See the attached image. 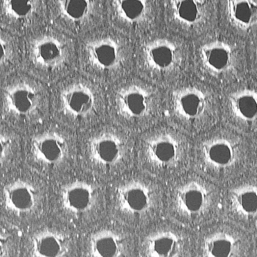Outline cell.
Here are the masks:
<instances>
[{
    "instance_id": "cell-4",
    "label": "cell",
    "mask_w": 257,
    "mask_h": 257,
    "mask_svg": "<svg viewBox=\"0 0 257 257\" xmlns=\"http://www.w3.org/2000/svg\"><path fill=\"white\" fill-rule=\"evenodd\" d=\"M141 57L148 71L160 75H169L177 71L184 59L181 45L166 37L147 41L141 49Z\"/></svg>"
},
{
    "instance_id": "cell-29",
    "label": "cell",
    "mask_w": 257,
    "mask_h": 257,
    "mask_svg": "<svg viewBox=\"0 0 257 257\" xmlns=\"http://www.w3.org/2000/svg\"><path fill=\"white\" fill-rule=\"evenodd\" d=\"M1 43L2 47L1 63L2 65L9 59L12 50L9 43L6 40V38H4L3 40L1 38Z\"/></svg>"
},
{
    "instance_id": "cell-6",
    "label": "cell",
    "mask_w": 257,
    "mask_h": 257,
    "mask_svg": "<svg viewBox=\"0 0 257 257\" xmlns=\"http://www.w3.org/2000/svg\"><path fill=\"white\" fill-rule=\"evenodd\" d=\"M29 52L30 60L37 68L49 71L64 66L70 56L67 42L52 33L34 38L30 43Z\"/></svg>"
},
{
    "instance_id": "cell-1",
    "label": "cell",
    "mask_w": 257,
    "mask_h": 257,
    "mask_svg": "<svg viewBox=\"0 0 257 257\" xmlns=\"http://www.w3.org/2000/svg\"><path fill=\"white\" fill-rule=\"evenodd\" d=\"M143 157L149 166L159 170L174 169L182 162L186 153V141L170 128L155 131L143 140Z\"/></svg>"
},
{
    "instance_id": "cell-14",
    "label": "cell",
    "mask_w": 257,
    "mask_h": 257,
    "mask_svg": "<svg viewBox=\"0 0 257 257\" xmlns=\"http://www.w3.org/2000/svg\"><path fill=\"white\" fill-rule=\"evenodd\" d=\"M2 198L6 210L19 216L33 213L42 201L41 194L35 185L23 179L6 184L3 188Z\"/></svg>"
},
{
    "instance_id": "cell-16",
    "label": "cell",
    "mask_w": 257,
    "mask_h": 257,
    "mask_svg": "<svg viewBox=\"0 0 257 257\" xmlns=\"http://www.w3.org/2000/svg\"><path fill=\"white\" fill-rule=\"evenodd\" d=\"M30 147L33 159L36 162L47 166L61 165L69 154L67 140L55 131H45L34 136Z\"/></svg>"
},
{
    "instance_id": "cell-21",
    "label": "cell",
    "mask_w": 257,
    "mask_h": 257,
    "mask_svg": "<svg viewBox=\"0 0 257 257\" xmlns=\"http://www.w3.org/2000/svg\"><path fill=\"white\" fill-rule=\"evenodd\" d=\"M111 7L120 22L131 26L149 23L155 12L153 2L148 0H115L111 2Z\"/></svg>"
},
{
    "instance_id": "cell-8",
    "label": "cell",
    "mask_w": 257,
    "mask_h": 257,
    "mask_svg": "<svg viewBox=\"0 0 257 257\" xmlns=\"http://www.w3.org/2000/svg\"><path fill=\"white\" fill-rule=\"evenodd\" d=\"M90 159L95 164L115 167L124 163L128 155L126 139L119 133L104 131L92 136L87 143Z\"/></svg>"
},
{
    "instance_id": "cell-10",
    "label": "cell",
    "mask_w": 257,
    "mask_h": 257,
    "mask_svg": "<svg viewBox=\"0 0 257 257\" xmlns=\"http://www.w3.org/2000/svg\"><path fill=\"white\" fill-rule=\"evenodd\" d=\"M3 100L4 111L9 115L29 117L39 112L42 96L39 88L32 81L16 80L4 88Z\"/></svg>"
},
{
    "instance_id": "cell-3",
    "label": "cell",
    "mask_w": 257,
    "mask_h": 257,
    "mask_svg": "<svg viewBox=\"0 0 257 257\" xmlns=\"http://www.w3.org/2000/svg\"><path fill=\"white\" fill-rule=\"evenodd\" d=\"M214 199L212 187L197 178L187 179L173 191L172 205L175 211L186 218L203 215L211 207Z\"/></svg>"
},
{
    "instance_id": "cell-22",
    "label": "cell",
    "mask_w": 257,
    "mask_h": 257,
    "mask_svg": "<svg viewBox=\"0 0 257 257\" xmlns=\"http://www.w3.org/2000/svg\"><path fill=\"white\" fill-rule=\"evenodd\" d=\"M227 104L230 113L238 121L257 123V91L251 88L234 91L228 96Z\"/></svg>"
},
{
    "instance_id": "cell-30",
    "label": "cell",
    "mask_w": 257,
    "mask_h": 257,
    "mask_svg": "<svg viewBox=\"0 0 257 257\" xmlns=\"http://www.w3.org/2000/svg\"><path fill=\"white\" fill-rule=\"evenodd\" d=\"M255 57H256V61H257V48H256V51H255Z\"/></svg>"
},
{
    "instance_id": "cell-27",
    "label": "cell",
    "mask_w": 257,
    "mask_h": 257,
    "mask_svg": "<svg viewBox=\"0 0 257 257\" xmlns=\"http://www.w3.org/2000/svg\"><path fill=\"white\" fill-rule=\"evenodd\" d=\"M40 2L38 1H1V12L6 18L20 21L33 16L38 10Z\"/></svg>"
},
{
    "instance_id": "cell-13",
    "label": "cell",
    "mask_w": 257,
    "mask_h": 257,
    "mask_svg": "<svg viewBox=\"0 0 257 257\" xmlns=\"http://www.w3.org/2000/svg\"><path fill=\"white\" fill-rule=\"evenodd\" d=\"M198 56L203 69L214 76L228 74L234 68L237 61L235 49L231 44L220 40H212L201 45Z\"/></svg>"
},
{
    "instance_id": "cell-2",
    "label": "cell",
    "mask_w": 257,
    "mask_h": 257,
    "mask_svg": "<svg viewBox=\"0 0 257 257\" xmlns=\"http://www.w3.org/2000/svg\"><path fill=\"white\" fill-rule=\"evenodd\" d=\"M116 207L123 214L143 216L157 206L158 191L151 182L137 177L125 180L115 189Z\"/></svg>"
},
{
    "instance_id": "cell-28",
    "label": "cell",
    "mask_w": 257,
    "mask_h": 257,
    "mask_svg": "<svg viewBox=\"0 0 257 257\" xmlns=\"http://www.w3.org/2000/svg\"><path fill=\"white\" fill-rule=\"evenodd\" d=\"M1 161L2 166L9 157L12 150V141L11 138L6 135H1Z\"/></svg>"
},
{
    "instance_id": "cell-24",
    "label": "cell",
    "mask_w": 257,
    "mask_h": 257,
    "mask_svg": "<svg viewBox=\"0 0 257 257\" xmlns=\"http://www.w3.org/2000/svg\"><path fill=\"white\" fill-rule=\"evenodd\" d=\"M229 200L232 210L238 216L257 217V183H244L233 187Z\"/></svg>"
},
{
    "instance_id": "cell-23",
    "label": "cell",
    "mask_w": 257,
    "mask_h": 257,
    "mask_svg": "<svg viewBox=\"0 0 257 257\" xmlns=\"http://www.w3.org/2000/svg\"><path fill=\"white\" fill-rule=\"evenodd\" d=\"M201 250L203 257H237L240 242L232 233L218 230L205 237Z\"/></svg>"
},
{
    "instance_id": "cell-12",
    "label": "cell",
    "mask_w": 257,
    "mask_h": 257,
    "mask_svg": "<svg viewBox=\"0 0 257 257\" xmlns=\"http://www.w3.org/2000/svg\"><path fill=\"white\" fill-rule=\"evenodd\" d=\"M59 104L62 112L71 118H85L96 106V94L92 86L83 81L66 86L60 92Z\"/></svg>"
},
{
    "instance_id": "cell-20",
    "label": "cell",
    "mask_w": 257,
    "mask_h": 257,
    "mask_svg": "<svg viewBox=\"0 0 257 257\" xmlns=\"http://www.w3.org/2000/svg\"><path fill=\"white\" fill-rule=\"evenodd\" d=\"M87 249L90 257H125L126 244L120 233L103 228L90 235Z\"/></svg>"
},
{
    "instance_id": "cell-17",
    "label": "cell",
    "mask_w": 257,
    "mask_h": 257,
    "mask_svg": "<svg viewBox=\"0 0 257 257\" xmlns=\"http://www.w3.org/2000/svg\"><path fill=\"white\" fill-rule=\"evenodd\" d=\"M168 15L177 26L193 31L204 24L210 16L208 1L173 0L167 3Z\"/></svg>"
},
{
    "instance_id": "cell-7",
    "label": "cell",
    "mask_w": 257,
    "mask_h": 257,
    "mask_svg": "<svg viewBox=\"0 0 257 257\" xmlns=\"http://www.w3.org/2000/svg\"><path fill=\"white\" fill-rule=\"evenodd\" d=\"M241 146L230 137L216 135L204 140L199 145V158L207 168L224 171L232 168L239 161Z\"/></svg>"
},
{
    "instance_id": "cell-15",
    "label": "cell",
    "mask_w": 257,
    "mask_h": 257,
    "mask_svg": "<svg viewBox=\"0 0 257 257\" xmlns=\"http://www.w3.org/2000/svg\"><path fill=\"white\" fill-rule=\"evenodd\" d=\"M59 195L63 209L75 216L90 213L98 200L96 187L84 180H76L65 184L61 188Z\"/></svg>"
},
{
    "instance_id": "cell-9",
    "label": "cell",
    "mask_w": 257,
    "mask_h": 257,
    "mask_svg": "<svg viewBox=\"0 0 257 257\" xmlns=\"http://www.w3.org/2000/svg\"><path fill=\"white\" fill-rule=\"evenodd\" d=\"M210 100L206 91L196 85H185L174 89L171 95L173 114L187 123L202 120L208 113Z\"/></svg>"
},
{
    "instance_id": "cell-11",
    "label": "cell",
    "mask_w": 257,
    "mask_h": 257,
    "mask_svg": "<svg viewBox=\"0 0 257 257\" xmlns=\"http://www.w3.org/2000/svg\"><path fill=\"white\" fill-rule=\"evenodd\" d=\"M84 53L88 64L101 71H112L120 68L126 57L122 43L110 36L88 40L84 45Z\"/></svg>"
},
{
    "instance_id": "cell-25",
    "label": "cell",
    "mask_w": 257,
    "mask_h": 257,
    "mask_svg": "<svg viewBox=\"0 0 257 257\" xmlns=\"http://www.w3.org/2000/svg\"><path fill=\"white\" fill-rule=\"evenodd\" d=\"M225 12L229 22L237 29L246 31L257 25L256 0L227 1Z\"/></svg>"
},
{
    "instance_id": "cell-19",
    "label": "cell",
    "mask_w": 257,
    "mask_h": 257,
    "mask_svg": "<svg viewBox=\"0 0 257 257\" xmlns=\"http://www.w3.org/2000/svg\"><path fill=\"white\" fill-rule=\"evenodd\" d=\"M143 249L147 257H181L183 239L173 230H157L145 237Z\"/></svg>"
},
{
    "instance_id": "cell-26",
    "label": "cell",
    "mask_w": 257,
    "mask_h": 257,
    "mask_svg": "<svg viewBox=\"0 0 257 257\" xmlns=\"http://www.w3.org/2000/svg\"><path fill=\"white\" fill-rule=\"evenodd\" d=\"M97 2L86 0H60L55 2L56 11L61 18L74 24H81L93 17Z\"/></svg>"
},
{
    "instance_id": "cell-5",
    "label": "cell",
    "mask_w": 257,
    "mask_h": 257,
    "mask_svg": "<svg viewBox=\"0 0 257 257\" xmlns=\"http://www.w3.org/2000/svg\"><path fill=\"white\" fill-rule=\"evenodd\" d=\"M156 102L153 89L146 84L138 82L122 86L115 96L117 113L128 120L147 118L153 113Z\"/></svg>"
},
{
    "instance_id": "cell-18",
    "label": "cell",
    "mask_w": 257,
    "mask_h": 257,
    "mask_svg": "<svg viewBox=\"0 0 257 257\" xmlns=\"http://www.w3.org/2000/svg\"><path fill=\"white\" fill-rule=\"evenodd\" d=\"M30 245L32 257H66L71 248L67 235L51 228L42 229L34 233Z\"/></svg>"
}]
</instances>
